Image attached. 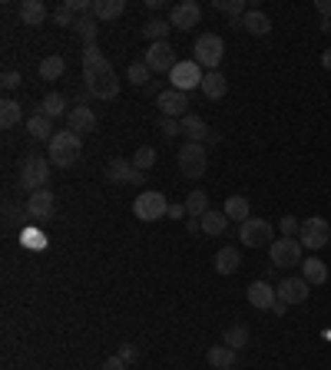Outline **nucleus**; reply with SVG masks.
<instances>
[{"label": "nucleus", "instance_id": "obj_1", "mask_svg": "<svg viewBox=\"0 0 331 370\" xmlns=\"http://www.w3.org/2000/svg\"><path fill=\"white\" fill-rule=\"evenodd\" d=\"M83 79H87V93L96 99H116L120 96V79L110 60L99 53V46H87L83 50Z\"/></svg>", "mask_w": 331, "mask_h": 370}, {"label": "nucleus", "instance_id": "obj_2", "mask_svg": "<svg viewBox=\"0 0 331 370\" xmlns=\"http://www.w3.org/2000/svg\"><path fill=\"white\" fill-rule=\"evenodd\" d=\"M46 153H50V162L56 169H70V165L80 162V155H83V142H80L77 132H54V139L46 142Z\"/></svg>", "mask_w": 331, "mask_h": 370}, {"label": "nucleus", "instance_id": "obj_3", "mask_svg": "<svg viewBox=\"0 0 331 370\" xmlns=\"http://www.w3.org/2000/svg\"><path fill=\"white\" fill-rule=\"evenodd\" d=\"M50 159H46V155H27V159H23L20 162V185L23 189H27V192H40V189H46V185H50Z\"/></svg>", "mask_w": 331, "mask_h": 370}, {"label": "nucleus", "instance_id": "obj_4", "mask_svg": "<svg viewBox=\"0 0 331 370\" xmlns=\"http://www.w3.org/2000/svg\"><path fill=\"white\" fill-rule=\"evenodd\" d=\"M176 162H179V172L186 175V179H202V175L209 172V155H206L202 142H182Z\"/></svg>", "mask_w": 331, "mask_h": 370}, {"label": "nucleus", "instance_id": "obj_5", "mask_svg": "<svg viewBox=\"0 0 331 370\" xmlns=\"http://www.w3.org/2000/svg\"><path fill=\"white\" fill-rule=\"evenodd\" d=\"M192 53H196V63L206 66V73H212V70H219L222 56H225V40L219 33H202L192 44Z\"/></svg>", "mask_w": 331, "mask_h": 370}, {"label": "nucleus", "instance_id": "obj_6", "mask_svg": "<svg viewBox=\"0 0 331 370\" xmlns=\"http://www.w3.org/2000/svg\"><path fill=\"white\" fill-rule=\"evenodd\" d=\"M301 241L298 238H275L272 245H268V258H272V268H301Z\"/></svg>", "mask_w": 331, "mask_h": 370}, {"label": "nucleus", "instance_id": "obj_7", "mask_svg": "<svg viewBox=\"0 0 331 370\" xmlns=\"http://www.w3.org/2000/svg\"><path fill=\"white\" fill-rule=\"evenodd\" d=\"M132 215L139 222H159V218L169 215V202H166L163 192H139L132 202Z\"/></svg>", "mask_w": 331, "mask_h": 370}, {"label": "nucleus", "instance_id": "obj_8", "mask_svg": "<svg viewBox=\"0 0 331 370\" xmlns=\"http://www.w3.org/2000/svg\"><path fill=\"white\" fill-rule=\"evenodd\" d=\"M239 238H242L245 248H265V245L275 241V229L265 218H249V222L239 225Z\"/></svg>", "mask_w": 331, "mask_h": 370}, {"label": "nucleus", "instance_id": "obj_9", "mask_svg": "<svg viewBox=\"0 0 331 370\" xmlns=\"http://www.w3.org/2000/svg\"><path fill=\"white\" fill-rule=\"evenodd\" d=\"M331 238V225L325 222V218L318 215H311L301 222V231H298V241H301V248H308V251H321L325 245H328Z\"/></svg>", "mask_w": 331, "mask_h": 370}, {"label": "nucleus", "instance_id": "obj_10", "mask_svg": "<svg viewBox=\"0 0 331 370\" xmlns=\"http://www.w3.org/2000/svg\"><path fill=\"white\" fill-rule=\"evenodd\" d=\"M202 66L196 63V60H179L176 66H173V73H169V83H173V89H179V93H189V89L202 87Z\"/></svg>", "mask_w": 331, "mask_h": 370}, {"label": "nucleus", "instance_id": "obj_11", "mask_svg": "<svg viewBox=\"0 0 331 370\" xmlns=\"http://www.w3.org/2000/svg\"><path fill=\"white\" fill-rule=\"evenodd\" d=\"M106 179L113 185H146V172H139L130 159H120V155L106 162Z\"/></svg>", "mask_w": 331, "mask_h": 370}, {"label": "nucleus", "instance_id": "obj_12", "mask_svg": "<svg viewBox=\"0 0 331 370\" xmlns=\"http://www.w3.org/2000/svg\"><path fill=\"white\" fill-rule=\"evenodd\" d=\"M156 106H159V116H169V120H182L189 116V96L186 93H179V89H163V93H156Z\"/></svg>", "mask_w": 331, "mask_h": 370}, {"label": "nucleus", "instance_id": "obj_13", "mask_svg": "<svg viewBox=\"0 0 331 370\" xmlns=\"http://www.w3.org/2000/svg\"><path fill=\"white\" fill-rule=\"evenodd\" d=\"M143 63L149 66L153 73H173V66H176V50L169 46V40H163V44H149Z\"/></svg>", "mask_w": 331, "mask_h": 370}, {"label": "nucleus", "instance_id": "obj_14", "mask_svg": "<svg viewBox=\"0 0 331 370\" xmlns=\"http://www.w3.org/2000/svg\"><path fill=\"white\" fill-rule=\"evenodd\" d=\"M56 198L50 189H40V192H33L30 198H27V205H23V212L33 218V222H50V218L56 215Z\"/></svg>", "mask_w": 331, "mask_h": 370}, {"label": "nucleus", "instance_id": "obj_15", "mask_svg": "<svg viewBox=\"0 0 331 370\" xmlns=\"http://www.w3.org/2000/svg\"><path fill=\"white\" fill-rule=\"evenodd\" d=\"M199 20H202V7L196 0H179L173 7V13H169L173 30H192V27H199Z\"/></svg>", "mask_w": 331, "mask_h": 370}, {"label": "nucleus", "instance_id": "obj_16", "mask_svg": "<svg viewBox=\"0 0 331 370\" xmlns=\"http://www.w3.org/2000/svg\"><path fill=\"white\" fill-rule=\"evenodd\" d=\"M278 301H285V305H305L311 294V284L305 278H285V281L275 288Z\"/></svg>", "mask_w": 331, "mask_h": 370}, {"label": "nucleus", "instance_id": "obj_17", "mask_svg": "<svg viewBox=\"0 0 331 370\" xmlns=\"http://www.w3.org/2000/svg\"><path fill=\"white\" fill-rule=\"evenodd\" d=\"M275 301H278V294L268 281H252L249 284V305H252L255 311H272Z\"/></svg>", "mask_w": 331, "mask_h": 370}, {"label": "nucleus", "instance_id": "obj_18", "mask_svg": "<svg viewBox=\"0 0 331 370\" xmlns=\"http://www.w3.org/2000/svg\"><path fill=\"white\" fill-rule=\"evenodd\" d=\"M66 126H70V132H77V136L93 132L96 129V113H93L89 106H73L70 109V116H66Z\"/></svg>", "mask_w": 331, "mask_h": 370}, {"label": "nucleus", "instance_id": "obj_19", "mask_svg": "<svg viewBox=\"0 0 331 370\" xmlns=\"http://www.w3.org/2000/svg\"><path fill=\"white\" fill-rule=\"evenodd\" d=\"M179 129H182V136H186V142H202V139H212L209 136V126H206V120L202 116H196V113H189V116H182L179 120Z\"/></svg>", "mask_w": 331, "mask_h": 370}, {"label": "nucleus", "instance_id": "obj_20", "mask_svg": "<svg viewBox=\"0 0 331 370\" xmlns=\"http://www.w3.org/2000/svg\"><path fill=\"white\" fill-rule=\"evenodd\" d=\"M242 268V251L232 248V245H225V248L216 251V272L219 274H235Z\"/></svg>", "mask_w": 331, "mask_h": 370}, {"label": "nucleus", "instance_id": "obj_21", "mask_svg": "<svg viewBox=\"0 0 331 370\" xmlns=\"http://www.w3.org/2000/svg\"><path fill=\"white\" fill-rule=\"evenodd\" d=\"M27 136L37 142H50L54 139V120H46L44 113H33L27 120Z\"/></svg>", "mask_w": 331, "mask_h": 370}, {"label": "nucleus", "instance_id": "obj_22", "mask_svg": "<svg viewBox=\"0 0 331 370\" xmlns=\"http://www.w3.org/2000/svg\"><path fill=\"white\" fill-rule=\"evenodd\" d=\"M202 93H206V99L225 96V93H229V79H225V73H219V70L206 73V77H202Z\"/></svg>", "mask_w": 331, "mask_h": 370}, {"label": "nucleus", "instance_id": "obj_23", "mask_svg": "<svg viewBox=\"0 0 331 370\" xmlns=\"http://www.w3.org/2000/svg\"><path fill=\"white\" fill-rule=\"evenodd\" d=\"M199 222H202V235H209V238H216V235H222V231L229 229V218H225L222 208H209Z\"/></svg>", "mask_w": 331, "mask_h": 370}, {"label": "nucleus", "instance_id": "obj_24", "mask_svg": "<svg viewBox=\"0 0 331 370\" xmlns=\"http://www.w3.org/2000/svg\"><path fill=\"white\" fill-rule=\"evenodd\" d=\"M301 278L308 284H325L328 281V264L321 262V258H315V255H308V258L301 262Z\"/></svg>", "mask_w": 331, "mask_h": 370}, {"label": "nucleus", "instance_id": "obj_25", "mask_svg": "<svg viewBox=\"0 0 331 370\" xmlns=\"http://www.w3.org/2000/svg\"><path fill=\"white\" fill-rule=\"evenodd\" d=\"M73 33H77L87 46H93V44H96V33H99V20L93 17V13H83V17L73 20Z\"/></svg>", "mask_w": 331, "mask_h": 370}, {"label": "nucleus", "instance_id": "obj_26", "mask_svg": "<svg viewBox=\"0 0 331 370\" xmlns=\"http://www.w3.org/2000/svg\"><path fill=\"white\" fill-rule=\"evenodd\" d=\"M242 30H249L252 37H265V33L272 30V17L265 11H249L242 17Z\"/></svg>", "mask_w": 331, "mask_h": 370}, {"label": "nucleus", "instance_id": "obj_27", "mask_svg": "<svg viewBox=\"0 0 331 370\" xmlns=\"http://www.w3.org/2000/svg\"><path fill=\"white\" fill-rule=\"evenodd\" d=\"M46 7L40 4V0H23L20 4V23H27V27H40V23H46Z\"/></svg>", "mask_w": 331, "mask_h": 370}, {"label": "nucleus", "instance_id": "obj_28", "mask_svg": "<svg viewBox=\"0 0 331 370\" xmlns=\"http://www.w3.org/2000/svg\"><path fill=\"white\" fill-rule=\"evenodd\" d=\"M222 212H225L229 222H239V225L252 218V215H249V198H245V196H229V198H225V205H222Z\"/></svg>", "mask_w": 331, "mask_h": 370}, {"label": "nucleus", "instance_id": "obj_29", "mask_svg": "<svg viewBox=\"0 0 331 370\" xmlns=\"http://www.w3.org/2000/svg\"><path fill=\"white\" fill-rule=\"evenodd\" d=\"M206 360H209L216 370H232L235 367V350L225 347V344H216V347L206 350Z\"/></svg>", "mask_w": 331, "mask_h": 370}, {"label": "nucleus", "instance_id": "obj_30", "mask_svg": "<svg viewBox=\"0 0 331 370\" xmlns=\"http://www.w3.org/2000/svg\"><path fill=\"white\" fill-rule=\"evenodd\" d=\"M126 11V0H93V17L96 20H116Z\"/></svg>", "mask_w": 331, "mask_h": 370}, {"label": "nucleus", "instance_id": "obj_31", "mask_svg": "<svg viewBox=\"0 0 331 370\" xmlns=\"http://www.w3.org/2000/svg\"><path fill=\"white\" fill-rule=\"evenodd\" d=\"M40 113H44L46 120H60V116H70V113H66V96H60V93H46L44 103H40Z\"/></svg>", "mask_w": 331, "mask_h": 370}, {"label": "nucleus", "instance_id": "obj_32", "mask_svg": "<svg viewBox=\"0 0 331 370\" xmlns=\"http://www.w3.org/2000/svg\"><path fill=\"white\" fill-rule=\"evenodd\" d=\"M222 344L232 350H242L249 344V324H229L225 334H222Z\"/></svg>", "mask_w": 331, "mask_h": 370}, {"label": "nucleus", "instance_id": "obj_33", "mask_svg": "<svg viewBox=\"0 0 331 370\" xmlns=\"http://www.w3.org/2000/svg\"><path fill=\"white\" fill-rule=\"evenodd\" d=\"M20 120H23L20 103H17V99H4V103H0V126H4V129H13Z\"/></svg>", "mask_w": 331, "mask_h": 370}, {"label": "nucleus", "instance_id": "obj_34", "mask_svg": "<svg viewBox=\"0 0 331 370\" xmlns=\"http://www.w3.org/2000/svg\"><path fill=\"white\" fill-rule=\"evenodd\" d=\"M209 196L202 192V189H192L189 192V198H186V212H189V218H202L206 212H209Z\"/></svg>", "mask_w": 331, "mask_h": 370}, {"label": "nucleus", "instance_id": "obj_35", "mask_svg": "<svg viewBox=\"0 0 331 370\" xmlns=\"http://www.w3.org/2000/svg\"><path fill=\"white\" fill-rule=\"evenodd\" d=\"M126 79H130V87L146 89L149 87V79H153V70H149L146 63H130L126 66Z\"/></svg>", "mask_w": 331, "mask_h": 370}, {"label": "nucleus", "instance_id": "obj_36", "mask_svg": "<svg viewBox=\"0 0 331 370\" xmlns=\"http://www.w3.org/2000/svg\"><path fill=\"white\" fill-rule=\"evenodd\" d=\"M169 33H173V23H169V20H149L143 27V37L149 40V44H163Z\"/></svg>", "mask_w": 331, "mask_h": 370}, {"label": "nucleus", "instance_id": "obj_37", "mask_svg": "<svg viewBox=\"0 0 331 370\" xmlns=\"http://www.w3.org/2000/svg\"><path fill=\"white\" fill-rule=\"evenodd\" d=\"M216 11H222V13H229L232 20H242L245 13L252 11L245 0H216Z\"/></svg>", "mask_w": 331, "mask_h": 370}, {"label": "nucleus", "instance_id": "obj_38", "mask_svg": "<svg viewBox=\"0 0 331 370\" xmlns=\"http://www.w3.org/2000/svg\"><path fill=\"white\" fill-rule=\"evenodd\" d=\"M63 70H66L63 56H46L44 63H40V77L44 79H60L63 77Z\"/></svg>", "mask_w": 331, "mask_h": 370}, {"label": "nucleus", "instance_id": "obj_39", "mask_svg": "<svg viewBox=\"0 0 331 370\" xmlns=\"http://www.w3.org/2000/svg\"><path fill=\"white\" fill-rule=\"evenodd\" d=\"M130 162L136 165L139 172H146V169H153V165H156V149H153V146H139V149L132 153V159H130Z\"/></svg>", "mask_w": 331, "mask_h": 370}, {"label": "nucleus", "instance_id": "obj_40", "mask_svg": "<svg viewBox=\"0 0 331 370\" xmlns=\"http://www.w3.org/2000/svg\"><path fill=\"white\" fill-rule=\"evenodd\" d=\"M278 229H282V238H295L298 231H301V222H298V218H292V215H282Z\"/></svg>", "mask_w": 331, "mask_h": 370}, {"label": "nucleus", "instance_id": "obj_41", "mask_svg": "<svg viewBox=\"0 0 331 370\" xmlns=\"http://www.w3.org/2000/svg\"><path fill=\"white\" fill-rule=\"evenodd\" d=\"M50 17H54V20L60 23V27H73V20H77V13L70 11V7H66V4H60V7H56V11L50 13Z\"/></svg>", "mask_w": 331, "mask_h": 370}, {"label": "nucleus", "instance_id": "obj_42", "mask_svg": "<svg viewBox=\"0 0 331 370\" xmlns=\"http://www.w3.org/2000/svg\"><path fill=\"white\" fill-rule=\"evenodd\" d=\"M159 132H163L166 139H173V136H179V120H169V116H159Z\"/></svg>", "mask_w": 331, "mask_h": 370}, {"label": "nucleus", "instance_id": "obj_43", "mask_svg": "<svg viewBox=\"0 0 331 370\" xmlns=\"http://www.w3.org/2000/svg\"><path fill=\"white\" fill-rule=\"evenodd\" d=\"M0 87L7 89V93H11V89H17V87H20V73H13V70H7V73L0 77Z\"/></svg>", "mask_w": 331, "mask_h": 370}, {"label": "nucleus", "instance_id": "obj_44", "mask_svg": "<svg viewBox=\"0 0 331 370\" xmlns=\"http://www.w3.org/2000/svg\"><path fill=\"white\" fill-rule=\"evenodd\" d=\"M99 370H126V360H123L120 354H113V357L103 360V367H99Z\"/></svg>", "mask_w": 331, "mask_h": 370}, {"label": "nucleus", "instance_id": "obj_45", "mask_svg": "<svg viewBox=\"0 0 331 370\" xmlns=\"http://www.w3.org/2000/svg\"><path fill=\"white\" fill-rule=\"evenodd\" d=\"M116 354H120V357L126 360V364H132V360L139 357V350L132 347V344H120V350H116Z\"/></svg>", "mask_w": 331, "mask_h": 370}, {"label": "nucleus", "instance_id": "obj_46", "mask_svg": "<svg viewBox=\"0 0 331 370\" xmlns=\"http://www.w3.org/2000/svg\"><path fill=\"white\" fill-rule=\"evenodd\" d=\"M17 212H20L17 205H7V208H4V222H7V225H17V218H20Z\"/></svg>", "mask_w": 331, "mask_h": 370}, {"label": "nucleus", "instance_id": "obj_47", "mask_svg": "<svg viewBox=\"0 0 331 370\" xmlns=\"http://www.w3.org/2000/svg\"><path fill=\"white\" fill-rule=\"evenodd\" d=\"M315 11L321 13V20H331V0H318V4H315Z\"/></svg>", "mask_w": 331, "mask_h": 370}, {"label": "nucleus", "instance_id": "obj_48", "mask_svg": "<svg viewBox=\"0 0 331 370\" xmlns=\"http://www.w3.org/2000/svg\"><path fill=\"white\" fill-rule=\"evenodd\" d=\"M186 215H189L186 205H169V218H176L179 222V218H186Z\"/></svg>", "mask_w": 331, "mask_h": 370}, {"label": "nucleus", "instance_id": "obj_49", "mask_svg": "<svg viewBox=\"0 0 331 370\" xmlns=\"http://www.w3.org/2000/svg\"><path fill=\"white\" fill-rule=\"evenodd\" d=\"M186 229L192 231V235H199V231H202V222H199V218H189V222H186Z\"/></svg>", "mask_w": 331, "mask_h": 370}, {"label": "nucleus", "instance_id": "obj_50", "mask_svg": "<svg viewBox=\"0 0 331 370\" xmlns=\"http://www.w3.org/2000/svg\"><path fill=\"white\" fill-rule=\"evenodd\" d=\"M285 311H288V305H285V301H275V305H272V314L285 317Z\"/></svg>", "mask_w": 331, "mask_h": 370}, {"label": "nucleus", "instance_id": "obj_51", "mask_svg": "<svg viewBox=\"0 0 331 370\" xmlns=\"http://www.w3.org/2000/svg\"><path fill=\"white\" fill-rule=\"evenodd\" d=\"M321 66H325V70H328V73H331V46H328V50H325V53H321Z\"/></svg>", "mask_w": 331, "mask_h": 370}]
</instances>
